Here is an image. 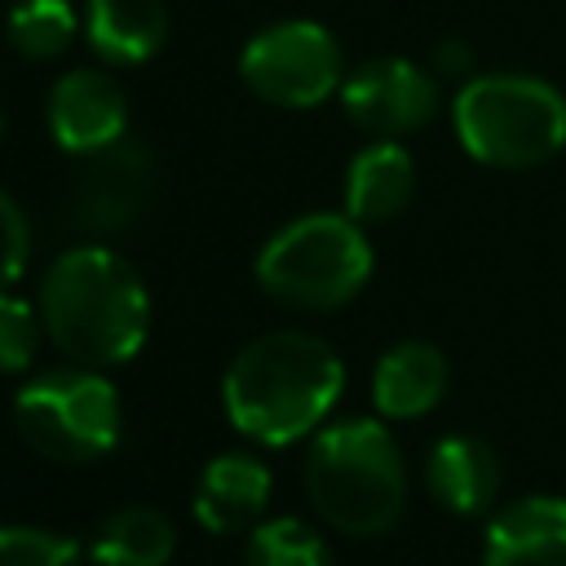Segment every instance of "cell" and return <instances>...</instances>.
Segmentation results:
<instances>
[{
  "mask_svg": "<svg viewBox=\"0 0 566 566\" xmlns=\"http://www.w3.org/2000/svg\"><path fill=\"white\" fill-rule=\"evenodd\" d=\"M482 566H566V495L504 504L486 526Z\"/></svg>",
  "mask_w": 566,
  "mask_h": 566,
  "instance_id": "cell-11",
  "label": "cell"
},
{
  "mask_svg": "<svg viewBox=\"0 0 566 566\" xmlns=\"http://www.w3.org/2000/svg\"><path fill=\"white\" fill-rule=\"evenodd\" d=\"M451 124L464 155L486 168H539L566 150V97L526 71L469 75L455 88Z\"/></svg>",
  "mask_w": 566,
  "mask_h": 566,
  "instance_id": "cell-4",
  "label": "cell"
},
{
  "mask_svg": "<svg viewBox=\"0 0 566 566\" xmlns=\"http://www.w3.org/2000/svg\"><path fill=\"white\" fill-rule=\"evenodd\" d=\"M80 31V18L71 9V0H18L9 9L4 35L9 44L27 57V62H53L71 49Z\"/></svg>",
  "mask_w": 566,
  "mask_h": 566,
  "instance_id": "cell-18",
  "label": "cell"
},
{
  "mask_svg": "<svg viewBox=\"0 0 566 566\" xmlns=\"http://www.w3.org/2000/svg\"><path fill=\"white\" fill-rule=\"evenodd\" d=\"M18 438L53 464H93L115 451L124 429V407L106 371L97 367H53L31 376L13 398Z\"/></svg>",
  "mask_w": 566,
  "mask_h": 566,
  "instance_id": "cell-6",
  "label": "cell"
},
{
  "mask_svg": "<svg viewBox=\"0 0 566 566\" xmlns=\"http://www.w3.org/2000/svg\"><path fill=\"white\" fill-rule=\"evenodd\" d=\"M84 40L106 66H142L168 40L164 0H88Z\"/></svg>",
  "mask_w": 566,
  "mask_h": 566,
  "instance_id": "cell-16",
  "label": "cell"
},
{
  "mask_svg": "<svg viewBox=\"0 0 566 566\" xmlns=\"http://www.w3.org/2000/svg\"><path fill=\"white\" fill-rule=\"evenodd\" d=\"M416 195V159L398 137H371L345 168V212L358 226L394 221Z\"/></svg>",
  "mask_w": 566,
  "mask_h": 566,
  "instance_id": "cell-14",
  "label": "cell"
},
{
  "mask_svg": "<svg viewBox=\"0 0 566 566\" xmlns=\"http://www.w3.org/2000/svg\"><path fill=\"white\" fill-rule=\"evenodd\" d=\"M44 119H49V137L57 142V150H66L75 159H84L93 150H106L128 128L124 84L111 71L75 66L66 75H57V84L49 88Z\"/></svg>",
  "mask_w": 566,
  "mask_h": 566,
  "instance_id": "cell-10",
  "label": "cell"
},
{
  "mask_svg": "<svg viewBox=\"0 0 566 566\" xmlns=\"http://www.w3.org/2000/svg\"><path fill=\"white\" fill-rule=\"evenodd\" d=\"M0 133H4V111H0Z\"/></svg>",
  "mask_w": 566,
  "mask_h": 566,
  "instance_id": "cell-24",
  "label": "cell"
},
{
  "mask_svg": "<svg viewBox=\"0 0 566 566\" xmlns=\"http://www.w3.org/2000/svg\"><path fill=\"white\" fill-rule=\"evenodd\" d=\"M424 482H429V495L455 513V517H478L495 504L500 495V455L473 438V433H447L429 447V460H424Z\"/></svg>",
  "mask_w": 566,
  "mask_h": 566,
  "instance_id": "cell-13",
  "label": "cell"
},
{
  "mask_svg": "<svg viewBox=\"0 0 566 566\" xmlns=\"http://www.w3.org/2000/svg\"><path fill=\"white\" fill-rule=\"evenodd\" d=\"M31 261V226L9 190H0V296H9Z\"/></svg>",
  "mask_w": 566,
  "mask_h": 566,
  "instance_id": "cell-22",
  "label": "cell"
},
{
  "mask_svg": "<svg viewBox=\"0 0 566 566\" xmlns=\"http://www.w3.org/2000/svg\"><path fill=\"white\" fill-rule=\"evenodd\" d=\"M447 394V358L429 340H398L371 371V402L380 420L429 416Z\"/></svg>",
  "mask_w": 566,
  "mask_h": 566,
  "instance_id": "cell-15",
  "label": "cell"
},
{
  "mask_svg": "<svg viewBox=\"0 0 566 566\" xmlns=\"http://www.w3.org/2000/svg\"><path fill=\"white\" fill-rule=\"evenodd\" d=\"M433 71L447 75V80H469V71H473L469 44H464V40H442V44L433 49Z\"/></svg>",
  "mask_w": 566,
  "mask_h": 566,
  "instance_id": "cell-23",
  "label": "cell"
},
{
  "mask_svg": "<svg viewBox=\"0 0 566 566\" xmlns=\"http://www.w3.org/2000/svg\"><path fill=\"white\" fill-rule=\"evenodd\" d=\"M270 491H274V478H270L265 460H256L248 451H226L203 464L190 509L203 531L230 535V531L256 526V517L270 504Z\"/></svg>",
  "mask_w": 566,
  "mask_h": 566,
  "instance_id": "cell-12",
  "label": "cell"
},
{
  "mask_svg": "<svg viewBox=\"0 0 566 566\" xmlns=\"http://www.w3.org/2000/svg\"><path fill=\"white\" fill-rule=\"evenodd\" d=\"M248 566H332L323 535L301 517H270L256 522L243 548Z\"/></svg>",
  "mask_w": 566,
  "mask_h": 566,
  "instance_id": "cell-19",
  "label": "cell"
},
{
  "mask_svg": "<svg viewBox=\"0 0 566 566\" xmlns=\"http://www.w3.org/2000/svg\"><path fill=\"white\" fill-rule=\"evenodd\" d=\"M155 199V159L137 142H115L84 155V168L71 181V217L88 234H119L146 217Z\"/></svg>",
  "mask_w": 566,
  "mask_h": 566,
  "instance_id": "cell-9",
  "label": "cell"
},
{
  "mask_svg": "<svg viewBox=\"0 0 566 566\" xmlns=\"http://www.w3.org/2000/svg\"><path fill=\"white\" fill-rule=\"evenodd\" d=\"M44 323L40 310H31V301L22 296H0V376H18L35 363Z\"/></svg>",
  "mask_w": 566,
  "mask_h": 566,
  "instance_id": "cell-20",
  "label": "cell"
},
{
  "mask_svg": "<svg viewBox=\"0 0 566 566\" xmlns=\"http://www.w3.org/2000/svg\"><path fill=\"white\" fill-rule=\"evenodd\" d=\"M340 106L367 137H407L438 115V80L411 57H367L340 84Z\"/></svg>",
  "mask_w": 566,
  "mask_h": 566,
  "instance_id": "cell-8",
  "label": "cell"
},
{
  "mask_svg": "<svg viewBox=\"0 0 566 566\" xmlns=\"http://www.w3.org/2000/svg\"><path fill=\"white\" fill-rule=\"evenodd\" d=\"M305 495L318 522L340 535H389L407 509V460L389 424L371 416L323 424L305 451Z\"/></svg>",
  "mask_w": 566,
  "mask_h": 566,
  "instance_id": "cell-3",
  "label": "cell"
},
{
  "mask_svg": "<svg viewBox=\"0 0 566 566\" xmlns=\"http://www.w3.org/2000/svg\"><path fill=\"white\" fill-rule=\"evenodd\" d=\"M0 566H84L66 535L44 526H0Z\"/></svg>",
  "mask_w": 566,
  "mask_h": 566,
  "instance_id": "cell-21",
  "label": "cell"
},
{
  "mask_svg": "<svg viewBox=\"0 0 566 566\" xmlns=\"http://www.w3.org/2000/svg\"><path fill=\"white\" fill-rule=\"evenodd\" d=\"M345 389L340 354L301 327H279L248 340L226 376L221 407L226 420L256 447H292L332 416Z\"/></svg>",
  "mask_w": 566,
  "mask_h": 566,
  "instance_id": "cell-1",
  "label": "cell"
},
{
  "mask_svg": "<svg viewBox=\"0 0 566 566\" xmlns=\"http://www.w3.org/2000/svg\"><path fill=\"white\" fill-rule=\"evenodd\" d=\"M243 84L283 111H310L340 93L345 84V53L340 40L310 18H283L261 27L239 53Z\"/></svg>",
  "mask_w": 566,
  "mask_h": 566,
  "instance_id": "cell-7",
  "label": "cell"
},
{
  "mask_svg": "<svg viewBox=\"0 0 566 566\" xmlns=\"http://www.w3.org/2000/svg\"><path fill=\"white\" fill-rule=\"evenodd\" d=\"M93 566H168L177 553V526L150 504H124L93 531Z\"/></svg>",
  "mask_w": 566,
  "mask_h": 566,
  "instance_id": "cell-17",
  "label": "cell"
},
{
  "mask_svg": "<svg viewBox=\"0 0 566 566\" xmlns=\"http://www.w3.org/2000/svg\"><path fill=\"white\" fill-rule=\"evenodd\" d=\"M40 323L66 363L111 371L128 363L150 332V292L142 274L102 243L53 256L40 279Z\"/></svg>",
  "mask_w": 566,
  "mask_h": 566,
  "instance_id": "cell-2",
  "label": "cell"
},
{
  "mask_svg": "<svg viewBox=\"0 0 566 566\" xmlns=\"http://www.w3.org/2000/svg\"><path fill=\"white\" fill-rule=\"evenodd\" d=\"M371 243L349 212H305L256 252V283L292 310H336L371 279Z\"/></svg>",
  "mask_w": 566,
  "mask_h": 566,
  "instance_id": "cell-5",
  "label": "cell"
}]
</instances>
